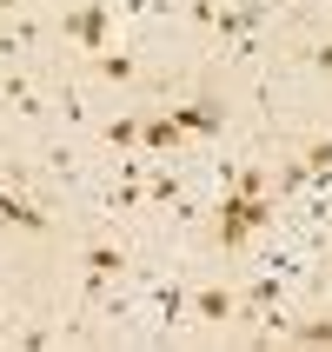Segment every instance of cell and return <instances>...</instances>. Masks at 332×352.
Returning <instances> with one entry per match:
<instances>
[{
  "mask_svg": "<svg viewBox=\"0 0 332 352\" xmlns=\"http://www.w3.org/2000/svg\"><path fill=\"white\" fill-rule=\"evenodd\" d=\"M140 140H146L153 153H166V146H179V140H186V126H179L173 113H159V120H146V126H140Z\"/></svg>",
  "mask_w": 332,
  "mask_h": 352,
  "instance_id": "6",
  "label": "cell"
},
{
  "mask_svg": "<svg viewBox=\"0 0 332 352\" xmlns=\"http://www.w3.org/2000/svg\"><path fill=\"white\" fill-rule=\"evenodd\" d=\"M100 80H113V87H126V80H140V60L133 54H93Z\"/></svg>",
  "mask_w": 332,
  "mask_h": 352,
  "instance_id": "8",
  "label": "cell"
},
{
  "mask_svg": "<svg viewBox=\"0 0 332 352\" xmlns=\"http://www.w3.org/2000/svg\"><path fill=\"white\" fill-rule=\"evenodd\" d=\"M120 266H126V253H120V246H87V286H93V293L120 273Z\"/></svg>",
  "mask_w": 332,
  "mask_h": 352,
  "instance_id": "5",
  "label": "cell"
},
{
  "mask_svg": "<svg viewBox=\"0 0 332 352\" xmlns=\"http://www.w3.org/2000/svg\"><path fill=\"white\" fill-rule=\"evenodd\" d=\"M299 346H332V319H306L299 326Z\"/></svg>",
  "mask_w": 332,
  "mask_h": 352,
  "instance_id": "12",
  "label": "cell"
},
{
  "mask_svg": "<svg viewBox=\"0 0 332 352\" xmlns=\"http://www.w3.org/2000/svg\"><path fill=\"white\" fill-rule=\"evenodd\" d=\"M153 306H159V319H166V326H173V319L186 313V306H193V299H186V286H159V293H153Z\"/></svg>",
  "mask_w": 332,
  "mask_h": 352,
  "instance_id": "9",
  "label": "cell"
},
{
  "mask_svg": "<svg viewBox=\"0 0 332 352\" xmlns=\"http://www.w3.org/2000/svg\"><path fill=\"white\" fill-rule=\"evenodd\" d=\"M0 326H7V313H0Z\"/></svg>",
  "mask_w": 332,
  "mask_h": 352,
  "instance_id": "17",
  "label": "cell"
},
{
  "mask_svg": "<svg viewBox=\"0 0 332 352\" xmlns=\"http://www.w3.org/2000/svg\"><path fill=\"white\" fill-rule=\"evenodd\" d=\"M146 199H159V206H179V179H173V173H153V179H146Z\"/></svg>",
  "mask_w": 332,
  "mask_h": 352,
  "instance_id": "11",
  "label": "cell"
},
{
  "mask_svg": "<svg viewBox=\"0 0 332 352\" xmlns=\"http://www.w3.org/2000/svg\"><path fill=\"white\" fill-rule=\"evenodd\" d=\"M219 14H226V0H193V20H199V27H213Z\"/></svg>",
  "mask_w": 332,
  "mask_h": 352,
  "instance_id": "14",
  "label": "cell"
},
{
  "mask_svg": "<svg viewBox=\"0 0 332 352\" xmlns=\"http://www.w3.org/2000/svg\"><path fill=\"white\" fill-rule=\"evenodd\" d=\"M313 67H319V74H332V47H319V54H313Z\"/></svg>",
  "mask_w": 332,
  "mask_h": 352,
  "instance_id": "15",
  "label": "cell"
},
{
  "mask_svg": "<svg viewBox=\"0 0 332 352\" xmlns=\"http://www.w3.org/2000/svg\"><path fill=\"white\" fill-rule=\"evenodd\" d=\"M166 113H173L179 126H186V133H219V120H226V113L213 107V100H186V107H166Z\"/></svg>",
  "mask_w": 332,
  "mask_h": 352,
  "instance_id": "4",
  "label": "cell"
},
{
  "mask_svg": "<svg viewBox=\"0 0 332 352\" xmlns=\"http://www.w3.org/2000/svg\"><path fill=\"white\" fill-rule=\"evenodd\" d=\"M193 313H199V319H213V326H226V319H233V293L206 286V293H193Z\"/></svg>",
  "mask_w": 332,
  "mask_h": 352,
  "instance_id": "7",
  "label": "cell"
},
{
  "mask_svg": "<svg viewBox=\"0 0 332 352\" xmlns=\"http://www.w3.org/2000/svg\"><path fill=\"white\" fill-rule=\"evenodd\" d=\"M266 219H273V199L266 193H226L219 199V246H239V239L253 233V226H266Z\"/></svg>",
  "mask_w": 332,
  "mask_h": 352,
  "instance_id": "1",
  "label": "cell"
},
{
  "mask_svg": "<svg viewBox=\"0 0 332 352\" xmlns=\"http://www.w3.org/2000/svg\"><path fill=\"white\" fill-rule=\"evenodd\" d=\"M326 279H332V266H326Z\"/></svg>",
  "mask_w": 332,
  "mask_h": 352,
  "instance_id": "18",
  "label": "cell"
},
{
  "mask_svg": "<svg viewBox=\"0 0 332 352\" xmlns=\"http://www.w3.org/2000/svg\"><path fill=\"white\" fill-rule=\"evenodd\" d=\"M299 186H313V166L306 160H286L279 166V193H299Z\"/></svg>",
  "mask_w": 332,
  "mask_h": 352,
  "instance_id": "10",
  "label": "cell"
},
{
  "mask_svg": "<svg viewBox=\"0 0 332 352\" xmlns=\"http://www.w3.org/2000/svg\"><path fill=\"white\" fill-rule=\"evenodd\" d=\"M0 226H14V233H47V213L7 186V193H0Z\"/></svg>",
  "mask_w": 332,
  "mask_h": 352,
  "instance_id": "3",
  "label": "cell"
},
{
  "mask_svg": "<svg viewBox=\"0 0 332 352\" xmlns=\"http://www.w3.org/2000/svg\"><path fill=\"white\" fill-rule=\"evenodd\" d=\"M140 140V120H113V126H107V146H133Z\"/></svg>",
  "mask_w": 332,
  "mask_h": 352,
  "instance_id": "13",
  "label": "cell"
},
{
  "mask_svg": "<svg viewBox=\"0 0 332 352\" xmlns=\"http://www.w3.org/2000/svg\"><path fill=\"white\" fill-rule=\"evenodd\" d=\"M14 7H20V0H0V14H14Z\"/></svg>",
  "mask_w": 332,
  "mask_h": 352,
  "instance_id": "16",
  "label": "cell"
},
{
  "mask_svg": "<svg viewBox=\"0 0 332 352\" xmlns=\"http://www.w3.org/2000/svg\"><path fill=\"white\" fill-rule=\"evenodd\" d=\"M107 14H113V0H87V7H80V14H67L60 27H67L87 54H107Z\"/></svg>",
  "mask_w": 332,
  "mask_h": 352,
  "instance_id": "2",
  "label": "cell"
}]
</instances>
